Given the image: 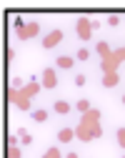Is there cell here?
<instances>
[{
	"mask_svg": "<svg viewBox=\"0 0 125 158\" xmlns=\"http://www.w3.org/2000/svg\"><path fill=\"white\" fill-rule=\"evenodd\" d=\"M95 53H98L100 58H105V55L110 53V45H108L105 40H98V45H95Z\"/></svg>",
	"mask_w": 125,
	"mask_h": 158,
	"instance_id": "5bb4252c",
	"label": "cell"
},
{
	"mask_svg": "<svg viewBox=\"0 0 125 158\" xmlns=\"http://www.w3.org/2000/svg\"><path fill=\"white\" fill-rule=\"evenodd\" d=\"M88 58H90V50L88 48H80L78 55H75V60H88Z\"/></svg>",
	"mask_w": 125,
	"mask_h": 158,
	"instance_id": "ac0fdd59",
	"label": "cell"
},
{
	"mask_svg": "<svg viewBox=\"0 0 125 158\" xmlns=\"http://www.w3.org/2000/svg\"><path fill=\"white\" fill-rule=\"evenodd\" d=\"M53 110H55L58 115H65V113L70 110V103H68V101H55V106H53Z\"/></svg>",
	"mask_w": 125,
	"mask_h": 158,
	"instance_id": "8fae6325",
	"label": "cell"
},
{
	"mask_svg": "<svg viewBox=\"0 0 125 158\" xmlns=\"http://www.w3.org/2000/svg\"><path fill=\"white\" fill-rule=\"evenodd\" d=\"M25 25H28V23L23 20V18H15V20H13V28H15V33H20V30H23Z\"/></svg>",
	"mask_w": 125,
	"mask_h": 158,
	"instance_id": "ffe728a7",
	"label": "cell"
},
{
	"mask_svg": "<svg viewBox=\"0 0 125 158\" xmlns=\"http://www.w3.org/2000/svg\"><path fill=\"white\" fill-rule=\"evenodd\" d=\"M33 121H35V123H45V121H48V110H45V108H35V110H33Z\"/></svg>",
	"mask_w": 125,
	"mask_h": 158,
	"instance_id": "7c38bea8",
	"label": "cell"
},
{
	"mask_svg": "<svg viewBox=\"0 0 125 158\" xmlns=\"http://www.w3.org/2000/svg\"><path fill=\"white\" fill-rule=\"evenodd\" d=\"M73 65H75V58H70V55H58V60H55V68H62V70H68Z\"/></svg>",
	"mask_w": 125,
	"mask_h": 158,
	"instance_id": "9c48e42d",
	"label": "cell"
},
{
	"mask_svg": "<svg viewBox=\"0 0 125 158\" xmlns=\"http://www.w3.org/2000/svg\"><path fill=\"white\" fill-rule=\"evenodd\" d=\"M65 158H80V156H78V153H68Z\"/></svg>",
	"mask_w": 125,
	"mask_h": 158,
	"instance_id": "484cf974",
	"label": "cell"
},
{
	"mask_svg": "<svg viewBox=\"0 0 125 158\" xmlns=\"http://www.w3.org/2000/svg\"><path fill=\"white\" fill-rule=\"evenodd\" d=\"M120 83V75L118 73H110V75H103V85H105V88H115Z\"/></svg>",
	"mask_w": 125,
	"mask_h": 158,
	"instance_id": "30bf717a",
	"label": "cell"
},
{
	"mask_svg": "<svg viewBox=\"0 0 125 158\" xmlns=\"http://www.w3.org/2000/svg\"><path fill=\"white\" fill-rule=\"evenodd\" d=\"M10 88H13V90H20V88H25V85H23V78L13 75V78H10Z\"/></svg>",
	"mask_w": 125,
	"mask_h": 158,
	"instance_id": "e0dca14e",
	"label": "cell"
},
{
	"mask_svg": "<svg viewBox=\"0 0 125 158\" xmlns=\"http://www.w3.org/2000/svg\"><path fill=\"white\" fill-rule=\"evenodd\" d=\"M15 135L20 138V143H23V146H30V143H33V135H30V133H28L25 128H20V131H18Z\"/></svg>",
	"mask_w": 125,
	"mask_h": 158,
	"instance_id": "4fadbf2b",
	"label": "cell"
},
{
	"mask_svg": "<svg viewBox=\"0 0 125 158\" xmlns=\"http://www.w3.org/2000/svg\"><path fill=\"white\" fill-rule=\"evenodd\" d=\"M43 158H62V156H60V148L53 146V148H48V151L43 153Z\"/></svg>",
	"mask_w": 125,
	"mask_h": 158,
	"instance_id": "2e32d148",
	"label": "cell"
},
{
	"mask_svg": "<svg viewBox=\"0 0 125 158\" xmlns=\"http://www.w3.org/2000/svg\"><path fill=\"white\" fill-rule=\"evenodd\" d=\"M123 158H125V156H123Z\"/></svg>",
	"mask_w": 125,
	"mask_h": 158,
	"instance_id": "83f0119b",
	"label": "cell"
},
{
	"mask_svg": "<svg viewBox=\"0 0 125 158\" xmlns=\"http://www.w3.org/2000/svg\"><path fill=\"white\" fill-rule=\"evenodd\" d=\"M62 38H65V33H62L60 28H55V30H50L45 38H43V48L48 50V48H55V45H60L62 43Z\"/></svg>",
	"mask_w": 125,
	"mask_h": 158,
	"instance_id": "5b68a950",
	"label": "cell"
},
{
	"mask_svg": "<svg viewBox=\"0 0 125 158\" xmlns=\"http://www.w3.org/2000/svg\"><path fill=\"white\" fill-rule=\"evenodd\" d=\"M75 33H78V38L80 40H88V38L93 35V20L90 18H78V23H75Z\"/></svg>",
	"mask_w": 125,
	"mask_h": 158,
	"instance_id": "277c9868",
	"label": "cell"
},
{
	"mask_svg": "<svg viewBox=\"0 0 125 158\" xmlns=\"http://www.w3.org/2000/svg\"><path fill=\"white\" fill-rule=\"evenodd\" d=\"M75 85H78V88L85 85V75H75Z\"/></svg>",
	"mask_w": 125,
	"mask_h": 158,
	"instance_id": "cb8c5ba5",
	"label": "cell"
},
{
	"mask_svg": "<svg viewBox=\"0 0 125 158\" xmlns=\"http://www.w3.org/2000/svg\"><path fill=\"white\" fill-rule=\"evenodd\" d=\"M8 158H23V153H20L18 146H10V148H8Z\"/></svg>",
	"mask_w": 125,
	"mask_h": 158,
	"instance_id": "d6986e66",
	"label": "cell"
},
{
	"mask_svg": "<svg viewBox=\"0 0 125 158\" xmlns=\"http://www.w3.org/2000/svg\"><path fill=\"white\" fill-rule=\"evenodd\" d=\"M75 138V128H60L58 131V143H70Z\"/></svg>",
	"mask_w": 125,
	"mask_h": 158,
	"instance_id": "ba28073f",
	"label": "cell"
},
{
	"mask_svg": "<svg viewBox=\"0 0 125 158\" xmlns=\"http://www.w3.org/2000/svg\"><path fill=\"white\" fill-rule=\"evenodd\" d=\"M18 143H20L18 135H10V138H8V148H10V146H18Z\"/></svg>",
	"mask_w": 125,
	"mask_h": 158,
	"instance_id": "d4e9b609",
	"label": "cell"
},
{
	"mask_svg": "<svg viewBox=\"0 0 125 158\" xmlns=\"http://www.w3.org/2000/svg\"><path fill=\"white\" fill-rule=\"evenodd\" d=\"M75 108H78V110H80V113H88V110H90V108H93V106H90V103H88V101H85V98H80V101H78V103H75Z\"/></svg>",
	"mask_w": 125,
	"mask_h": 158,
	"instance_id": "9a60e30c",
	"label": "cell"
},
{
	"mask_svg": "<svg viewBox=\"0 0 125 158\" xmlns=\"http://www.w3.org/2000/svg\"><path fill=\"white\" fill-rule=\"evenodd\" d=\"M123 60H125V48H118V50H110V53L100 60V68H103L105 75H110V73H118V65H120Z\"/></svg>",
	"mask_w": 125,
	"mask_h": 158,
	"instance_id": "3957f363",
	"label": "cell"
},
{
	"mask_svg": "<svg viewBox=\"0 0 125 158\" xmlns=\"http://www.w3.org/2000/svg\"><path fill=\"white\" fill-rule=\"evenodd\" d=\"M40 83H43V88H45V90L55 88V85H58V78H55V68H45V70H43V81H40Z\"/></svg>",
	"mask_w": 125,
	"mask_h": 158,
	"instance_id": "52a82bcc",
	"label": "cell"
},
{
	"mask_svg": "<svg viewBox=\"0 0 125 158\" xmlns=\"http://www.w3.org/2000/svg\"><path fill=\"white\" fill-rule=\"evenodd\" d=\"M40 88H43V83H40V81H30L25 88H20V90L8 88V98H10V103H13V106L23 108V110H30V108H33V103H30V101L40 93Z\"/></svg>",
	"mask_w": 125,
	"mask_h": 158,
	"instance_id": "7a4b0ae2",
	"label": "cell"
},
{
	"mask_svg": "<svg viewBox=\"0 0 125 158\" xmlns=\"http://www.w3.org/2000/svg\"><path fill=\"white\" fill-rule=\"evenodd\" d=\"M115 135H118V146H120V148H125V128H118V133H115Z\"/></svg>",
	"mask_w": 125,
	"mask_h": 158,
	"instance_id": "44dd1931",
	"label": "cell"
},
{
	"mask_svg": "<svg viewBox=\"0 0 125 158\" xmlns=\"http://www.w3.org/2000/svg\"><path fill=\"white\" fill-rule=\"evenodd\" d=\"M123 103H125V95H123Z\"/></svg>",
	"mask_w": 125,
	"mask_h": 158,
	"instance_id": "4316f807",
	"label": "cell"
},
{
	"mask_svg": "<svg viewBox=\"0 0 125 158\" xmlns=\"http://www.w3.org/2000/svg\"><path fill=\"white\" fill-rule=\"evenodd\" d=\"M118 23H120V18H118V15H110V18H108V25H110V28H115Z\"/></svg>",
	"mask_w": 125,
	"mask_h": 158,
	"instance_id": "7402d4cb",
	"label": "cell"
},
{
	"mask_svg": "<svg viewBox=\"0 0 125 158\" xmlns=\"http://www.w3.org/2000/svg\"><path fill=\"white\" fill-rule=\"evenodd\" d=\"M5 55H8V58H5V63H10L13 58H15V50H13V48H5Z\"/></svg>",
	"mask_w": 125,
	"mask_h": 158,
	"instance_id": "603a6c76",
	"label": "cell"
},
{
	"mask_svg": "<svg viewBox=\"0 0 125 158\" xmlns=\"http://www.w3.org/2000/svg\"><path fill=\"white\" fill-rule=\"evenodd\" d=\"M103 135V126H100V110L98 108H90L88 113H83L80 123L75 126V138L83 143H90L95 138Z\"/></svg>",
	"mask_w": 125,
	"mask_h": 158,
	"instance_id": "6da1fadb",
	"label": "cell"
},
{
	"mask_svg": "<svg viewBox=\"0 0 125 158\" xmlns=\"http://www.w3.org/2000/svg\"><path fill=\"white\" fill-rule=\"evenodd\" d=\"M38 33H40V23H38V20H33V23H28L23 30L18 33V38H20V40H30V38H35Z\"/></svg>",
	"mask_w": 125,
	"mask_h": 158,
	"instance_id": "8992f818",
	"label": "cell"
}]
</instances>
